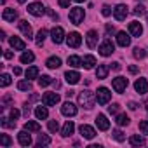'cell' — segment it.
Masks as SVG:
<instances>
[{"label": "cell", "instance_id": "obj_1", "mask_svg": "<svg viewBox=\"0 0 148 148\" xmlns=\"http://www.w3.org/2000/svg\"><path fill=\"white\" fill-rule=\"evenodd\" d=\"M96 101H98V99H96V94H94L92 91H89V89H86V91H82V92L79 94V105L84 106V108H87V110H91Z\"/></svg>", "mask_w": 148, "mask_h": 148}, {"label": "cell", "instance_id": "obj_2", "mask_svg": "<svg viewBox=\"0 0 148 148\" xmlns=\"http://www.w3.org/2000/svg\"><path fill=\"white\" fill-rule=\"evenodd\" d=\"M84 18H86V12H84L82 7H73V9H70V21L73 25H80L84 21Z\"/></svg>", "mask_w": 148, "mask_h": 148}, {"label": "cell", "instance_id": "obj_3", "mask_svg": "<svg viewBox=\"0 0 148 148\" xmlns=\"http://www.w3.org/2000/svg\"><path fill=\"white\" fill-rule=\"evenodd\" d=\"M32 16H35V18H40V16H44L45 14V5L42 4V2H33V4H30L28 5V9H26Z\"/></svg>", "mask_w": 148, "mask_h": 148}, {"label": "cell", "instance_id": "obj_4", "mask_svg": "<svg viewBox=\"0 0 148 148\" xmlns=\"http://www.w3.org/2000/svg\"><path fill=\"white\" fill-rule=\"evenodd\" d=\"M96 99H98L99 105H106V103L112 99V92H110L106 87H99V89L96 91Z\"/></svg>", "mask_w": 148, "mask_h": 148}, {"label": "cell", "instance_id": "obj_5", "mask_svg": "<svg viewBox=\"0 0 148 148\" xmlns=\"http://www.w3.org/2000/svg\"><path fill=\"white\" fill-rule=\"evenodd\" d=\"M127 9H129V7H127L125 4H119V5L113 9V18H115L117 21H124V19L127 18V14H129Z\"/></svg>", "mask_w": 148, "mask_h": 148}, {"label": "cell", "instance_id": "obj_6", "mask_svg": "<svg viewBox=\"0 0 148 148\" xmlns=\"http://www.w3.org/2000/svg\"><path fill=\"white\" fill-rule=\"evenodd\" d=\"M98 51H99V54H101V56H112V54L115 52V45L112 44V40H110V38H106V40L99 45V49H98Z\"/></svg>", "mask_w": 148, "mask_h": 148}, {"label": "cell", "instance_id": "obj_7", "mask_svg": "<svg viewBox=\"0 0 148 148\" xmlns=\"http://www.w3.org/2000/svg\"><path fill=\"white\" fill-rule=\"evenodd\" d=\"M127 84H129V80H127L125 77H117V79H113V80H112V86H113L115 92H119V94L125 91Z\"/></svg>", "mask_w": 148, "mask_h": 148}, {"label": "cell", "instance_id": "obj_8", "mask_svg": "<svg viewBox=\"0 0 148 148\" xmlns=\"http://www.w3.org/2000/svg\"><path fill=\"white\" fill-rule=\"evenodd\" d=\"M42 103L45 106H56L59 103V94H56V92H45L42 96Z\"/></svg>", "mask_w": 148, "mask_h": 148}, {"label": "cell", "instance_id": "obj_9", "mask_svg": "<svg viewBox=\"0 0 148 148\" xmlns=\"http://www.w3.org/2000/svg\"><path fill=\"white\" fill-rule=\"evenodd\" d=\"M61 113H63L64 117H75V115H77V106L73 105L71 101H66V103H63V106H61Z\"/></svg>", "mask_w": 148, "mask_h": 148}, {"label": "cell", "instance_id": "obj_10", "mask_svg": "<svg viewBox=\"0 0 148 148\" xmlns=\"http://www.w3.org/2000/svg\"><path fill=\"white\" fill-rule=\"evenodd\" d=\"M51 37H52V42L54 44H61L64 40V30L61 26H54L51 30Z\"/></svg>", "mask_w": 148, "mask_h": 148}, {"label": "cell", "instance_id": "obj_11", "mask_svg": "<svg viewBox=\"0 0 148 148\" xmlns=\"http://www.w3.org/2000/svg\"><path fill=\"white\" fill-rule=\"evenodd\" d=\"M66 44H68L70 47H79V45L82 44V37H80V33L71 32V33L66 37Z\"/></svg>", "mask_w": 148, "mask_h": 148}, {"label": "cell", "instance_id": "obj_12", "mask_svg": "<svg viewBox=\"0 0 148 148\" xmlns=\"http://www.w3.org/2000/svg\"><path fill=\"white\" fill-rule=\"evenodd\" d=\"M64 79H66V82H68L70 86H75V84H79V80H80V73L75 71V70H68V71L64 73Z\"/></svg>", "mask_w": 148, "mask_h": 148}, {"label": "cell", "instance_id": "obj_13", "mask_svg": "<svg viewBox=\"0 0 148 148\" xmlns=\"http://www.w3.org/2000/svg\"><path fill=\"white\" fill-rule=\"evenodd\" d=\"M134 89H136V92L138 94H146L148 92V82H146V79H138L136 82H134Z\"/></svg>", "mask_w": 148, "mask_h": 148}, {"label": "cell", "instance_id": "obj_14", "mask_svg": "<svg viewBox=\"0 0 148 148\" xmlns=\"http://www.w3.org/2000/svg\"><path fill=\"white\" fill-rule=\"evenodd\" d=\"M79 131H80L82 138H86V139H92V138L96 136V131H94L91 125H87V124H82V125L79 127Z\"/></svg>", "mask_w": 148, "mask_h": 148}, {"label": "cell", "instance_id": "obj_15", "mask_svg": "<svg viewBox=\"0 0 148 148\" xmlns=\"http://www.w3.org/2000/svg\"><path fill=\"white\" fill-rule=\"evenodd\" d=\"M86 40H87V47H89V49H94V47L98 45V32H96V30H89Z\"/></svg>", "mask_w": 148, "mask_h": 148}, {"label": "cell", "instance_id": "obj_16", "mask_svg": "<svg viewBox=\"0 0 148 148\" xmlns=\"http://www.w3.org/2000/svg\"><path fill=\"white\" fill-rule=\"evenodd\" d=\"M18 141H19V145H21V146H30V145H32V136L28 134V131H26V129L18 132Z\"/></svg>", "mask_w": 148, "mask_h": 148}, {"label": "cell", "instance_id": "obj_17", "mask_svg": "<svg viewBox=\"0 0 148 148\" xmlns=\"http://www.w3.org/2000/svg\"><path fill=\"white\" fill-rule=\"evenodd\" d=\"M117 44H119L120 47H127V45H131V37H129V33H125V32H119V33H117Z\"/></svg>", "mask_w": 148, "mask_h": 148}, {"label": "cell", "instance_id": "obj_18", "mask_svg": "<svg viewBox=\"0 0 148 148\" xmlns=\"http://www.w3.org/2000/svg\"><path fill=\"white\" fill-rule=\"evenodd\" d=\"M9 44H11V47H12L14 51H25V49H26V44H25L19 37H11V38H9Z\"/></svg>", "mask_w": 148, "mask_h": 148}, {"label": "cell", "instance_id": "obj_19", "mask_svg": "<svg viewBox=\"0 0 148 148\" xmlns=\"http://www.w3.org/2000/svg\"><path fill=\"white\" fill-rule=\"evenodd\" d=\"M96 125H98V129H99V131H108V127H110V122H108L106 115L99 113V115L96 117Z\"/></svg>", "mask_w": 148, "mask_h": 148}, {"label": "cell", "instance_id": "obj_20", "mask_svg": "<svg viewBox=\"0 0 148 148\" xmlns=\"http://www.w3.org/2000/svg\"><path fill=\"white\" fill-rule=\"evenodd\" d=\"M2 19L12 23V21L18 19V12H16L14 9H9V7H7V9H4V12H2Z\"/></svg>", "mask_w": 148, "mask_h": 148}, {"label": "cell", "instance_id": "obj_21", "mask_svg": "<svg viewBox=\"0 0 148 148\" xmlns=\"http://www.w3.org/2000/svg\"><path fill=\"white\" fill-rule=\"evenodd\" d=\"M18 26H19V30L23 32V35H25V37H28V38H32V37H33V32H32V26L28 25V21H25V19H21V21L18 23Z\"/></svg>", "mask_w": 148, "mask_h": 148}, {"label": "cell", "instance_id": "obj_22", "mask_svg": "<svg viewBox=\"0 0 148 148\" xmlns=\"http://www.w3.org/2000/svg\"><path fill=\"white\" fill-rule=\"evenodd\" d=\"M129 33H131L132 37H139V35L143 33V26H141V23H138V21L129 23Z\"/></svg>", "mask_w": 148, "mask_h": 148}, {"label": "cell", "instance_id": "obj_23", "mask_svg": "<svg viewBox=\"0 0 148 148\" xmlns=\"http://www.w3.org/2000/svg\"><path fill=\"white\" fill-rule=\"evenodd\" d=\"M73 131H75V124H73L71 120H66L64 125H63V129H61V134H63L64 138H68V136L73 134Z\"/></svg>", "mask_w": 148, "mask_h": 148}, {"label": "cell", "instance_id": "obj_24", "mask_svg": "<svg viewBox=\"0 0 148 148\" xmlns=\"http://www.w3.org/2000/svg\"><path fill=\"white\" fill-rule=\"evenodd\" d=\"M108 71H110V66H108V64H99L98 70H96V77H98L99 80H103V79L108 77Z\"/></svg>", "mask_w": 148, "mask_h": 148}, {"label": "cell", "instance_id": "obj_25", "mask_svg": "<svg viewBox=\"0 0 148 148\" xmlns=\"http://www.w3.org/2000/svg\"><path fill=\"white\" fill-rule=\"evenodd\" d=\"M35 117H37L38 120H45V119L49 117V112H47L45 105H44V106H37V108H35Z\"/></svg>", "mask_w": 148, "mask_h": 148}, {"label": "cell", "instance_id": "obj_26", "mask_svg": "<svg viewBox=\"0 0 148 148\" xmlns=\"http://www.w3.org/2000/svg\"><path fill=\"white\" fill-rule=\"evenodd\" d=\"M94 64H96V58H94V56H84V59H82V66H84L86 70L94 68Z\"/></svg>", "mask_w": 148, "mask_h": 148}, {"label": "cell", "instance_id": "obj_27", "mask_svg": "<svg viewBox=\"0 0 148 148\" xmlns=\"http://www.w3.org/2000/svg\"><path fill=\"white\" fill-rule=\"evenodd\" d=\"M25 129L26 131H32V132H40V124L38 122H33V120H26L25 122Z\"/></svg>", "mask_w": 148, "mask_h": 148}, {"label": "cell", "instance_id": "obj_28", "mask_svg": "<svg viewBox=\"0 0 148 148\" xmlns=\"http://www.w3.org/2000/svg\"><path fill=\"white\" fill-rule=\"evenodd\" d=\"M49 68H52V70H56V68H59L61 66V59L58 58V56H52V58H49L47 59V63H45Z\"/></svg>", "mask_w": 148, "mask_h": 148}, {"label": "cell", "instance_id": "obj_29", "mask_svg": "<svg viewBox=\"0 0 148 148\" xmlns=\"http://www.w3.org/2000/svg\"><path fill=\"white\" fill-rule=\"evenodd\" d=\"M25 75H26V79H28V80L37 79V77H38V68H37V66H30V68L25 71Z\"/></svg>", "mask_w": 148, "mask_h": 148}, {"label": "cell", "instance_id": "obj_30", "mask_svg": "<svg viewBox=\"0 0 148 148\" xmlns=\"http://www.w3.org/2000/svg\"><path fill=\"white\" fill-rule=\"evenodd\" d=\"M33 59H35V54H33V52H23V54H21V58H19V61H21L23 64L33 63Z\"/></svg>", "mask_w": 148, "mask_h": 148}, {"label": "cell", "instance_id": "obj_31", "mask_svg": "<svg viewBox=\"0 0 148 148\" xmlns=\"http://www.w3.org/2000/svg\"><path fill=\"white\" fill-rule=\"evenodd\" d=\"M129 143H131L132 146H143V145H145V138H143V136H138V134H134V136H131Z\"/></svg>", "mask_w": 148, "mask_h": 148}, {"label": "cell", "instance_id": "obj_32", "mask_svg": "<svg viewBox=\"0 0 148 148\" xmlns=\"http://www.w3.org/2000/svg\"><path fill=\"white\" fill-rule=\"evenodd\" d=\"M68 64H70L71 68H79V66H82V59H80L79 56H70V58H68Z\"/></svg>", "mask_w": 148, "mask_h": 148}, {"label": "cell", "instance_id": "obj_33", "mask_svg": "<svg viewBox=\"0 0 148 148\" xmlns=\"http://www.w3.org/2000/svg\"><path fill=\"white\" fill-rule=\"evenodd\" d=\"M0 124H2V127H16V120H12L11 117H2L0 119Z\"/></svg>", "mask_w": 148, "mask_h": 148}, {"label": "cell", "instance_id": "obj_34", "mask_svg": "<svg viewBox=\"0 0 148 148\" xmlns=\"http://www.w3.org/2000/svg\"><path fill=\"white\" fill-rule=\"evenodd\" d=\"M47 145H51V138L47 134H40L37 139V146H47Z\"/></svg>", "mask_w": 148, "mask_h": 148}, {"label": "cell", "instance_id": "obj_35", "mask_svg": "<svg viewBox=\"0 0 148 148\" xmlns=\"http://www.w3.org/2000/svg\"><path fill=\"white\" fill-rule=\"evenodd\" d=\"M115 122H117V125H129V117L125 113H119Z\"/></svg>", "mask_w": 148, "mask_h": 148}, {"label": "cell", "instance_id": "obj_36", "mask_svg": "<svg viewBox=\"0 0 148 148\" xmlns=\"http://www.w3.org/2000/svg\"><path fill=\"white\" fill-rule=\"evenodd\" d=\"M112 136H113V139H115V141H119V143L125 141V134H124L120 129H115V131H112Z\"/></svg>", "mask_w": 148, "mask_h": 148}, {"label": "cell", "instance_id": "obj_37", "mask_svg": "<svg viewBox=\"0 0 148 148\" xmlns=\"http://www.w3.org/2000/svg\"><path fill=\"white\" fill-rule=\"evenodd\" d=\"M18 89L19 91H32V82L30 80H19L18 82Z\"/></svg>", "mask_w": 148, "mask_h": 148}, {"label": "cell", "instance_id": "obj_38", "mask_svg": "<svg viewBox=\"0 0 148 148\" xmlns=\"http://www.w3.org/2000/svg\"><path fill=\"white\" fill-rule=\"evenodd\" d=\"M49 84H52V79H51L49 75H42V77L38 79V86H40V87H47Z\"/></svg>", "mask_w": 148, "mask_h": 148}, {"label": "cell", "instance_id": "obj_39", "mask_svg": "<svg viewBox=\"0 0 148 148\" xmlns=\"http://www.w3.org/2000/svg\"><path fill=\"white\" fill-rule=\"evenodd\" d=\"M0 145H2L4 148H7V146H11V145H12V139H11L7 134H2V136H0Z\"/></svg>", "mask_w": 148, "mask_h": 148}, {"label": "cell", "instance_id": "obj_40", "mask_svg": "<svg viewBox=\"0 0 148 148\" xmlns=\"http://www.w3.org/2000/svg\"><path fill=\"white\" fill-rule=\"evenodd\" d=\"M45 37H47V32L42 28V30L37 33V45H42V44H44V40H45Z\"/></svg>", "mask_w": 148, "mask_h": 148}, {"label": "cell", "instance_id": "obj_41", "mask_svg": "<svg viewBox=\"0 0 148 148\" xmlns=\"http://www.w3.org/2000/svg\"><path fill=\"white\" fill-rule=\"evenodd\" d=\"M132 54H134V58H136V59H143V58L146 56V52H145V49H139V47H136Z\"/></svg>", "mask_w": 148, "mask_h": 148}, {"label": "cell", "instance_id": "obj_42", "mask_svg": "<svg viewBox=\"0 0 148 148\" xmlns=\"http://www.w3.org/2000/svg\"><path fill=\"white\" fill-rule=\"evenodd\" d=\"M11 82H12V80H11V75H9V73H4V75H2V80H0L2 87H7Z\"/></svg>", "mask_w": 148, "mask_h": 148}, {"label": "cell", "instance_id": "obj_43", "mask_svg": "<svg viewBox=\"0 0 148 148\" xmlns=\"http://www.w3.org/2000/svg\"><path fill=\"white\" fill-rule=\"evenodd\" d=\"M47 127H49V131H51V132H56V131L59 129V124H58V120H49Z\"/></svg>", "mask_w": 148, "mask_h": 148}, {"label": "cell", "instance_id": "obj_44", "mask_svg": "<svg viewBox=\"0 0 148 148\" xmlns=\"http://www.w3.org/2000/svg\"><path fill=\"white\" fill-rule=\"evenodd\" d=\"M139 131L143 134H148V120H141L139 122Z\"/></svg>", "mask_w": 148, "mask_h": 148}, {"label": "cell", "instance_id": "obj_45", "mask_svg": "<svg viewBox=\"0 0 148 148\" xmlns=\"http://www.w3.org/2000/svg\"><path fill=\"white\" fill-rule=\"evenodd\" d=\"M119 106H120V105H117V103H113V105H110V106H108V113H112V115H115V113H119Z\"/></svg>", "mask_w": 148, "mask_h": 148}, {"label": "cell", "instance_id": "obj_46", "mask_svg": "<svg viewBox=\"0 0 148 148\" xmlns=\"http://www.w3.org/2000/svg\"><path fill=\"white\" fill-rule=\"evenodd\" d=\"M19 115H21V113H19V110H18V108H12V110H11V113H9V117H11L12 120H18V119H19Z\"/></svg>", "mask_w": 148, "mask_h": 148}, {"label": "cell", "instance_id": "obj_47", "mask_svg": "<svg viewBox=\"0 0 148 148\" xmlns=\"http://www.w3.org/2000/svg\"><path fill=\"white\" fill-rule=\"evenodd\" d=\"M101 14H103L105 18H108V16L112 14V7H110V5H103V9H101Z\"/></svg>", "mask_w": 148, "mask_h": 148}, {"label": "cell", "instance_id": "obj_48", "mask_svg": "<svg viewBox=\"0 0 148 148\" xmlns=\"http://www.w3.org/2000/svg\"><path fill=\"white\" fill-rule=\"evenodd\" d=\"M132 12H134L136 16H141V14H145V7H143V5H136Z\"/></svg>", "mask_w": 148, "mask_h": 148}, {"label": "cell", "instance_id": "obj_49", "mask_svg": "<svg viewBox=\"0 0 148 148\" xmlns=\"http://www.w3.org/2000/svg\"><path fill=\"white\" fill-rule=\"evenodd\" d=\"M106 33H108V35H112V33H115V28H113L112 25H106Z\"/></svg>", "mask_w": 148, "mask_h": 148}, {"label": "cell", "instance_id": "obj_50", "mask_svg": "<svg viewBox=\"0 0 148 148\" xmlns=\"http://www.w3.org/2000/svg\"><path fill=\"white\" fill-rule=\"evenodd\" d=\"M59 5L61 7H68L70 5V0H59Z\"/></svg>", "mask_w": 148, "mask_h": 148}, {"label": "cell", "instance_id": "obj_51", "mask_svg": "<svg viewBox=\"0 0 148 148\" xmlns=\"http://www.w3.org/2000/svg\"><path fill=\"white\" fill-rule=\"evenodd\" d=\"M127 106H129V110H136V108H138V105H136L134 101H129V105H127Z\"/></svg>", "mask_w": 148, "mask_h": 148}, {"label": "cell", "instance_id": "obj_52", "mask_svg": "<svg viewBox=\"0 0 148 148\" xmlns=\"http://www.w3.org/2000/svg\"><path fill=\"white\" fill-rule=\"evenodd\" d=\"M23 113H25V117L28 119V115H30V106H28V105H25V110H23Z\"/></svg>", "mask_w": 148, "mask_h": 148}, {"label": "cell", "instance_id": "obj_53", "mask_svg": "<svg viewBox=\"0 0 148 148\" xmlns=\"http://www.w3.org/2000/svg\"><path fill=\"white\" fill-rule=\"evenodd\" d=\"M4 58H5V59H11V58H12V52H11V51H5V52H4Z\"/></svg>", "mask_w": 148, "mask_h": 148}, {"label": "cell", "instance_id": "obj_54", "mask_svg": "<svg viewBox=\"0 0 148 148\" xmlns=\"http://www.w3.org/2000/svg\"><path fill=\"white\" fill-rule=\"evenodd\" d=\"M112 68H113L115 71H119V70H120V63H112Z\"/></svg>", "mask_w": 148, "mask_h": 148}, {"label": "cell", "instance_id": "obj_55", "mask_svg": "<svg viewBox=\"0 0 148 148\" xmlns=\"http://www.w3.org/2000/svg\"><path fill=\"white\" fill-rule=\"evenodd\" d=\"M129 71H131V73H138V66L131 64V66H129Z\"/></svg>", "mask_w": 148, "mask_h": 148}, {"label": "cell", "instance_id": "obj_56", "mask_svg": "<svg viewBox=\"0 0 148 148\" xmlns=\"http://www.w3.org/2000/svg\"><path fill=\"white\" fill-rule=\"evenodd\" d=\"M14 75H21V68H19V66L14 68Z\"/></svg>", "mask_w": 148, "mask_h": 148}, {"label": "cell", "instance_id": "obj_57", "mask_svg": "<svg viewBox=\"0 0 148 148\" xmlns=\"http://www.w3.org/2000/svg\"><path fill=\"white\" fill-rule=\"evenodd\" d=\"M18 2H19V4H25V2H26V0H18Z\"/></svg>", "mask_w": 148, "mask_h": 148}, {"label": "cell", "instance_id": "obj_58", "mask_svg": "<svg viewBox=\"0 0 148 148\" xmlns=\"http://www.w3.org/2000/svg\"><path fill=\"white\" fill-rule=\"evenodd\" d=\"M75 2H86V0H75Z\"/></svg>", "mask_w": 148, "mask_h": 148}, {"label": "cell", "instance_id": "obj_59", "mask_svg": "<svg viewBox=\"0 0 148 148\" xmlns=\"http://www.w3.org/2000/svg\"><path fill=\"white\" fill-rule=\"evenodd\" d=\"M146 21H148V12H146Z\"/></svg>", "mask_w": 148, "mask_h": 148}, {"label": "cell", "instance_id": "obj_60", "mask_svg": "<svg viewBox=\"0 0 148 148\" xmlns=\"http://www.w3.org/2000/svg\"><path fill=\"white\" fill-rule=\"evenodd\" d=\"M146 110H148V101H146Z\"/></svg>", "mask_w": 148, "mask_h": 148}]
</instances>
